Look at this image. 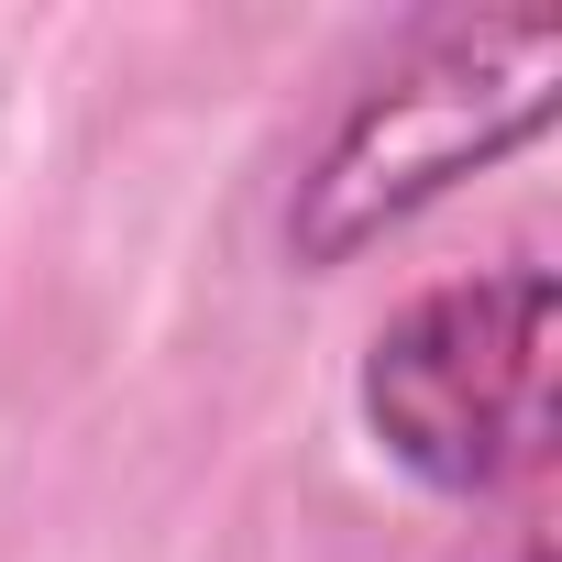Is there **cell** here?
Segmentation results:
<instances>
[{"label":"cell","mask_w":562,"mask_h":562,"mask_svg":"<svg viewBox=\"0 0 562 562\" xmlns=\"http://www.w3.org/2000/svg\"><path fill=\"white\" fill-rule=\"evenodd\" d=\"M562 111V12H430L288 188V265L331 276L463 177L529 155Z\"/></svg>","instance_id":"obj_1"},{"label":"cell","mask_w":562,"mask_h":562,"mask_svg":"<svg viewBox=\"0 0 562 562\" xmlns=\"http://www.w3.org/2000/svg\"><path fill=\"white\" fill-rule=\"evenodd\" d=\"M551 342H562V288L551 265H474L441 276L408 310L375 321L353 364V419L364 441L419 485V496H507L518 474L551 463Z\"/></svg>","instance_id":"obj_2"}]
</instances>
